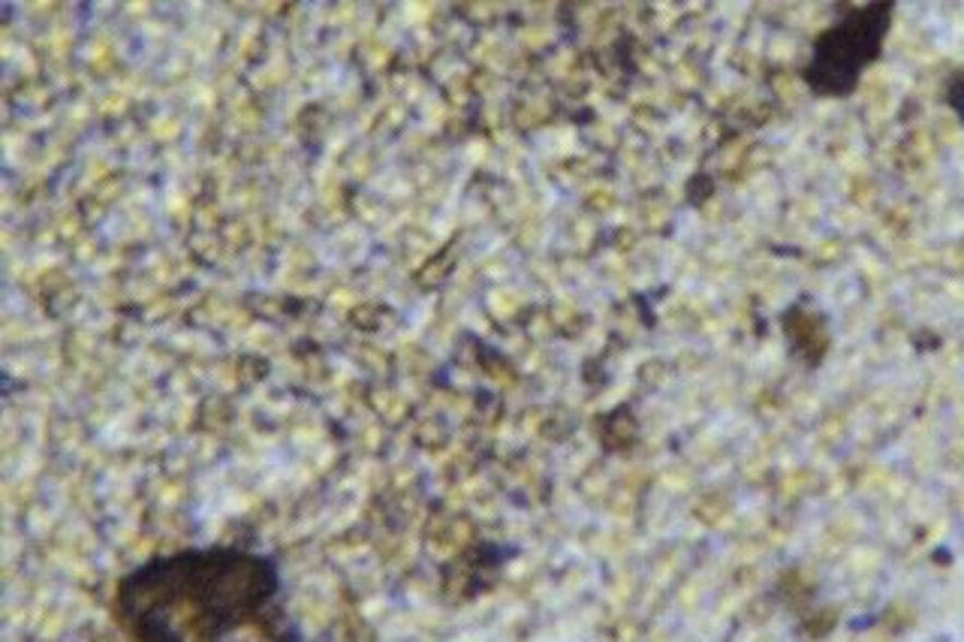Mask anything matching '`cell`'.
I'll list each match as a JSON object with an SVG mask.
<instances>
[{
	"mask_svg": "<svg viewBox=\"0 0 964 642\" xmlns=\"http://www.w3.org/2000/svg\"><path fill=\"white\" fill-rule=\"evenodd\" d=\"M895 3H868L826 27L811 46V58L801 70V82L817 97H850L859 79L883 55L892 27Z\"/></svg>",
	"mask_w": 964,
	"mask_h": 642,
	"instance_id": "6da1fadb",
	"label": "cell"
},
{
	"mask_svg": "<svg viewBox=\"0 0 964 642\" xmlns=\"http://www.w3.org/2000/svg\"><path fill=\"white\" fill-rule=\"evenodd\" d=\"M943 100L950 106L955 118L964 124V70H955L947 82V91H943Z\"/></svg>",
	"mask_w": 964,
	"mask_h": 642,
	"instance_id": "7a4b0ae2",
	"label": "cell"
}]
</instances>
